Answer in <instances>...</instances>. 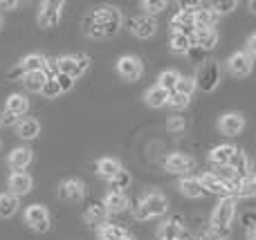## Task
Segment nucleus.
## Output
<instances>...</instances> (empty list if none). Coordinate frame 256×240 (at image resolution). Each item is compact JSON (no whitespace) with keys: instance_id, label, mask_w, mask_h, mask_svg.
I'll list each match as a JSON object with an SVG mask.
<instances>
[{"instance_id":"1","label":"nucleus","mask_w":256,"mask_h":240,"mask_svg":"<svg viewBox=\"0 0 256 240\" xmlns=\"http://www.w3.org/2000/svg\"><path fill=\"white\" fill-rule=\"evenodd\" d=\"M122 25H124V16L117 7H97L92 9L90 13L84 16V34L88 38H112V36L120 34Z\"/></svg>"},{"instance_id":"2","label":"nucleus","mask_w":256,"mask_h":240,"mask_svg":"<svg viewBox=\"0 0 256 240\" xmlns=\"http://www.w3.org/2000/svg\"><path fill=\"white\" fill-rule=\"evenodd\" d=\"M234 218H236V200L232 196L220 198L212 214V218H209V232L216 234L220 240H227L232 236Z\"/></svg>"},{"instance_id":"3","label":"nucleus","mask_w":256,"mask_h":240,"mask_svg":"<svg viewBox=\"0 0 256 240\" xmlns=\"http://www.w3.org/2000/svg\"><path fill=\"white\" fill-rule=\"evenodd\" d=\"M168 211V200L166 196H162L160 191H150L137 202V207L132 209L135 220H153V218H162Z\"/></svg>"},{"instance_id":"4","label":"nucleus","mask_w":256,"mask_h":240,"mask_svg":"<svg viewBox=\"0 0 256 240\" xmlns=\"http://www.w3.org/2000/svg\"><path fill=\"white\" fill-rule=\"evenodd\" d=\"M52 70L56 72V74L70 76V79L76 83V81L90 70V56L88 54H66V56L54 58Z\"/></svg>"},{"instance_id":"5","label":"nucleus","mask_w":256,"mask_h":240,"mask_svg":"<svg viewBox=\"0 0 256 240\" xmlns=\"http://www.w3.org/2000/svg\"><path fill=\"white\" fill-rule=\"evenodd\" d=\"M194 83L196 90H200V92H214L220 85V65L216 61L202 63L194 76Z\"/></svg>"},{"instance_id":"6","label":"nucleus","mask_w":256,"mask_h":240,"mask_svg":"<svg viewBox=\"0 0 256 240\" xmlns=\"http://www.w3.org/2000/svg\"><path fill=\"white\" fill-rule=\"evenodd\" d=\"M63 9H66L63 0H45V2L38 4V16H36V20H38V25L43 27V29H52V27H56L58 22H61Z\"/></svg>"},{"instance_id":"7","label":"nucleus","mask_w":256,"mask_h":240,"mask_svg":"<svg viewBox=\"0 0 256 240\" xmlns=\"http://www.w3.org/2000/svg\"><path fill=\"white\" fill-rule=\"evenodd\" d=\"M25 225L32 229V232H38V234L50 232L52 216H50L48 207L45 205H30L25 209Z\"/></svg>"},{"instance_id":"8","label":"nucleus","mask_w":256,"mask_h":240,"mask_svg":"<svg viewBox=\"0 0 256 240\" xmlns=\"http://www.w3.org/2000/svg\"><path fill=\"white\" fill-rule=\"evenodd\" d=\"M115 67H117V74H120L124 81H130V83L137 79H142V74H144V63H142V58L132 56V54L120 56L115 63Z\"/></svg>"},{"instance_id":"9","label":"nucleus","mask_w":256,"mask_h":240,"mask_svg":"<svg viewBox=\"0 0 256 240\" xmlns=\"http://www.w3.org/2000/svg\"><path fill=\"white\" fill-rule=\"evenodd\" d=\"M158 240H189V232L184 227V220L180 216L164 220L158 227Z\"/></svg>"},{"instance_id":"10","label":"nucleus","mask_w":256,"mask_h":240,"mask_svg":"<svg viewBox=\"0 0 256 240\" xmlns=\"http://www.w3.org/2000/svg\"><path fill=\"white\" fill-rule=\"evenodd\" d=\"M164 169L173 175L186 178V175L196 169V160L191 155H184V153H171V155L164 160Z\"/></svg>"},{"instance_id":"11","label":"nucleus","mask_w":256,"mask_h":240,"mask_svg":"<svg viewBox=\"0 0 256 240\" xmlns=\"http://www.w3.org/2000/svg\"><path fill=\"white\" fill-rule=\"evenodd\" d=\"M128 29H130L132 36H137V38H153L155 31H158V22H155V18L146 16V13H142V16H132L130 20H128Z\"/></svg>"},{"instance_id":"12","label":"nucleus","mask_w":256,"mask_h":240,"mask_svg":"<svg viewBox=\"0 0 256 240\" xmlns=\"http://www.w3.org/2000/svg\"><path fill=\"white\" fill-rule=\"evenodd\" d=\"M58 198L66 202H81L86 198V182L76 178H68L58 184Z\"/></svg>"},{"instance_id":"13","label":"nucleus","mask_w":256,"mask_h":240,"mask_svg":"<svg viewBox=\"0 0 256 240\" xmlns=\"http://www.w3.org/2000/svg\"><path fill=\"white\" fill-rule=\"evenodd\" d=\"M198 182L204 189V193H214V196H220V198H227V196L234 198V189L222 182L216 173H202L198 178Z\"/></svg>"},{"instance_id":"14","label":"nucleus","mask_w":256,"mask_h":240,"mask_svg":"<svg viewBox=\"0 0 256 240\" xmlns=\"http://www.w3.org/2000/svg\"><path fill=\"white\" fill-rule=\"evenodd\" d=\"M245 128V117L240 112H225V115L218 119V130H220L225 137H238Z\"/></svg>"},{"instance_id":"15","label":"nucleus","mask_w":256,"mask_h":240,"mask_svg":"<svg viewBox=\"0 0 256 240\" xmlns=\"http://www.w3.org/2000/svg\"><path fill=\"white\" fill-rule=\"evenodd\" d=\"M7 187H9V193H12V196L22 198V196H27V193L32 191V187H34V180H32V175L25 173V171H16V173L9 175Z\"/></svg>"},{"instance_id":"16","label":"nucleus","mask_w":256,"mask_h":240,"mask_svg":"<svg viewBox=\"0 0 256 240\" xmlns=\"http://www.w3.org/2000/svg\"><path fill=\"white\" fill-rule=\"evenodd\" d=\"M252 65H254V61L245 52H234L227 58V70L234 76H238V79H245V76L252 74Z\"/></svg>"},{"instance_id":"17","label":"nucleus","mask_w":256,"mask_h":240,"mask_svg":"<svg viewBox=\"0 0 256 240\" xmlns=\"http://www.w3.org/2000/svg\"><path fill=\"white\" fill-rule=\"evenodd\" d=\"M191 40H194L196 47L204 49V52H212L218 45V31L216 27H196L194 34H191Z\"/></svg>"},{"instance_id":"18","label":"nucleus","mask_w":256,"mask_h":240,"mask_svg":"<svg viewBox=\"0 0 256 240\" xmlns=\"http://www.w3.org/2000/svg\"><path fill=\"white\" fill-rule=\"evenodd\" d=\"M50 70V58L45 56V54H27L25 58L20 61V65H18V72L20 74H30V72H48Z\"/></svg>"},{"instance_id":"19","label":"nucleus","mask_w":256,"mask_h":240,"mask_svg":"<svg viewBox=\"0 0 256 240\" xmlns=\"http://www.w3.org/2000/svg\"><path fill=\"white\" fill-rule=\"evenodd\" d=\"M227 166H230V169L238 175V180H245V178H250V175H254L252 160L248 157V153L238 151V148H236V153L232 155V160H230V164H227Z\"/></svg>"},{"instance_id":"20","label":"nucleus","mask_w":256,"mask_h":240,"mask_svg":"<svg viewBox=\"0 0 256 240\" xmlns=\"http://www.w3.org/2000/svg\"><path fill=\"white\" fill-rule=\"evenodd\" d=\"M32 148H27V146H16L12 153H9V157H7V164H9V169L16 173V171H25L27 166L32 164Z\"/></svg>"},{"instance_id":"21","label":"nucleus","mask_w":256,"mask_h":240,"mask_svg":"<svg viewBox=\"0 0 256 240\" xmlns=\"http://www.w3.org/2000/svg\"><path fill=\"white\" fill-rule=\"evenodd\" d=\"M27 110H30V99H27L25 94H20V92L9 94L7 101H4V112H9V115L16 117V119L25 117Z\"/></svg>"},{"instance_id":"22","label":"nucleus","mask_w":256,"mask_h":240,"mask_svg":"<svg viewBox=\"0 0 256 240\" xmlns=\"http://www.w3.org/2000/svg\"><path fill=\"white\" fill-rule=\"evenodd\" d=\"M14 128H16L18 137L25 139V142H30V139H36L40 135V124L36 119H32V117H20V119L14 124Z\"/></svg>"},{"instance_id":"23","label":"nucleus","mask_w":256,"mask_h":240,"mask_svg":"<svg viewBox=\"0 0 256 240\" xmlns=\"http://www.w3.org/2000/svg\"><path fill=\"white\" fill-rule=\"evenodd\" d=\"M108 211H106V207H104V202H90L88 205V209H86V214H84V218H86V223L90 225V227H102L104 223H108Z\"/></svg>"},{"instance_id":"24","label":"nucleus","mask_w":256,"mask_h":240,"mask_svg":"<svg viewBox=\"0 0 256 240\" xmlns=\"http://www.w3.org/2000/svg\"><path fill=\"white\" fill-rule=\"evenodd\" d=\"M236 153V146H232V144H220V146H214L212 151H209V162H212L216 169H222V166L230 164L232 155Z\"/></svg>"},{"instance_id":"25","label":"nucleus","mask_w":256,"mask_h":240,"mask_svg":"<svg viewBox=\"0 0 256 240\" xmlns=\"http://www.w3.org/2000/svg\"><path fill=\"white\" fill-rule=\"evenodd\" d=\"M104 207H106L108 214H124L128 207H130V200H128L126 193H112V191H108L106 198H104Z\"/></svg>"},{"instance_id":"26","label":"nucleus","mask_w":256,"mask_h":240,"mask_svg":"<svg viewBox=\"0 0 256 240\" xmlns=\"http://www.w3.org/2000/svg\"><path fill=\"white\" fill-rule=\"evenodd\" d=\"M178 189H180L182 196L191 198V200H198V198L204 196V189L200 187L198 178H191V175H186V178H180V182H178Z\"/></svg>"},{"instance_id":"27","label":"nucleus","mask_w":256,"mask_h":240,"mask_svg":"<svg viewBox=\"0 0 256 240\" xmlns=\"http://www.w3.org/2000/svg\"><path fill=\"white\" fill-rule=\"evenodd\" d=\"M122 169H124V166H122V162L115 160V157H102V160L97 162V166H94L97 175H99V178H104V180H110L112 175H117Z\"/></svg>"},{"instance_id":"28","label":"nucleus","mask_w":256,"mask_h":240,"mask_svg":"<svg viewBox=\"0 0 256 240\" xmlns=\"http://www.w3.org/2000/svg\"><path fill=\"white\" fill-rule=\"evenodd\" d=\"M18 209H20V198L12 196V193H0V218H14Z\"/></svg>"},{"instance_id":"29","label":"nucleus","mask_w":256,"mask_h":240,"mask_svg":"<svg viewBox=\"0 0 256 240\" xmlns=\"http://www.w3.org/2000/svg\"><path fill=\"white\" fill-rule=\"evenodd\" d=\"M216 22H218V16L212 11V7L198 4V9L194 11V27H214Z\"/></svg>"},{"instance_id":"30","label":"nucleus","mask_w":256,"mask_h":240,"mask_svg":"<svg viewBox=\"0 0 256 240\" xmlns=\"http://www.w3.org/2000/svg\"><path fill=\"white\" fill-rule=\"evenodd\" d=\"M166 101H168V92L162 90L160 85H153V88H148L144 92V103L150 108H164Z\"/></svg>"},{"instance_id":"31","label":"nucleus","mask_w":256,"mask_h":240,"mask_svg":"<svg viewBox=\"0 0 256 240\" xmlns=\"http://www.w3.org/2000/svg\"><path fill=\"white\" fill-rule=\"evenodd\" d=\"M48 72H30V74H22V85H25L27 92H38L43 90L45 81H48Z\"/></svg>"},{"instance_id":"32","label":"nucleus","mask_w":256,"mask_h":240,"mask_svg":"<svg viewBox=\"0 0 256 240\" xmlns=\"http://www.w3.org/2000/svg\"><path fill=\"white\" fill-rule=\"evenodd\" d=\"M126 229L122 225H115V223H104L102 227H97V238L99 240H120L126 236Z\"/></svg>"},{"instance_id":"33","label":"nucleus","mask_w":256,"mask_h":240,"mask_svg":"<svg viewBox=\"0 0 256 240\" xmlns=\"http://www.w3.org/2000/svg\"><path fill=\"white\" fill-rule=\"evenodd\" d=\"M168 45H171V52H173V54H182V56H186V52L194 47V40H191V36L176 34V31H171Z\"/></svg>"},{"instance_id":"34","label":"nucleus","mask_w":256,"mask_h":240,"mask_svg":"<svg viewBox=\"0 0 256 240\" xmlns=\"http://www.w3.org/2000/svg\"><path fill=\"white\" fill-rule=\"evenodd\" d=\"M130 173H128L126 169H122L117 175H112L110 180H108V184H110V191L112 193H126V189H130Z\"/></svg>"},{"instance_id":"35","label":"nucleus","mask_w":256,"mask_h":240,"mask_svg":"<svg viewBox=\"0 0 256 240\" xmlns=\"http://www.w3.org/2000/svg\"><path fill=\"white\" fill-rule=\"evenodd\" d=\"M256 193V180L254 175H250V178L240 180L238 184H236V191H234V200L238 198V200H243V198H252Z\"/></svg>"},{"instance_id":"36","label":"nucleus","mask_w":256,"mask_h":240,"mask_svg":"<svg viewBox=\"0 0 256 240\" xmlns=\"http://www.w3.org/2000/svg\"><path fill=\"white\" fill-rule=\"evenodd\" d=\"M180 76H182V74H180L178 70H164L162 74L158 76V85H160L162 90H166L168 94H171L173 88H176V83L180 81Z\"/></svg>"},{"instance_id":"37","label":"nucleus","mask_w":256,"mask_h":240,"mask_svg":"<svg viewBox=\"0 0 256 240\" xmlns=\"http://www.w3.org/2000/svg\"><path fill=\"white\" fill-rule=\"evenodd\" d=\"M173 92H176V94H182V97H191V94L196 92V83H194V79H191V76H180V81L176 83Z\"/></svg>"},{"instance_id":"38","label":"nucleus","mask_w":256,"mask_h":240,"mask_svg":"<svg viewBox=\"0 0 256 240\" xmlns=\"http://www.w3.org/2000/svg\"><path fill=\"white\" fill-rule=\"evenodd\" d=\"M166 7H168L166 0H144V2H142V9H144L146 16H150V18H153L155 13H162Z\"/></svg>"},{"instance_id":"39","label":"nucleus","mask_w":256,"mask_h":240,"mask_svg":"<svg viewBox=\"0 0 256 240\" xmlns=\"http://www.w3.org/2000/svg\"><path fill=\"white\" fill-rule=\"evenodd\" d=\"M40 94H43L45 99H58V97H61V88H58V83H56V79H54V74L48 76V81H45V85H43V90H40Z\"/></svg>"},{"instance_id":"40","label":"nucleus","mask_w":256,"mask_h":240,"mask_svg":"<svg viewBox=\"0 0 256 240\" xmlns=\"http://www.w3.org/2000/svg\"><path fill=\"white\" fill-rule=\"evenodd\" d=\"M209 7H212V11L220 18V16H225V13L234 11V9L238 7V2H236V0H222V2H214V4H209Z\"/></svg>"},{"instance_id":"41","label":"nucleus","mask_w":256,"mask_h":240,"mask_svg":"<svg viewBox=\"0 0 256 240\" xmlns=\"http://www.w3.org/2000/svg\"><path fill=\"white\" fill-rule=\"evenodd\" d=\"M191 103V97H182V94H176V92H171L168 94V101H166V106H171L173 110H184L186 106Z\"/></svg>"},{"instance_id":"42","label":"nucleus","mask_w":256,"mask_h":240,"mask_svg":"<svg viewBox=\"0 0 256 240\" xmlns=\"http://www.w3.org/2000/svg\"><path fill=\"white\" fill-rule=\"evenodd\" d=\"M186 58H189L191 63H207V58H209V52H204V49H200V47H191L189 52H186Z\"/></svg>"},{"instance_id":"43","label":"nucleus","mask_w":256,"mask_h":240,"mask_svg":"<svg viewBox=\"0 0 256 240\" xmlns=\"http://www.w3.org/2000/svg\"><path fill=\"white\" fill-rule=\"evenodd\" d=\"M54 79H56L58 88H61V94L70 92V90H72V88H74V81H72V79H70V76H66V74H56V72H54Z\"/></svg>"},{"instance_id":"44","label":"nucleus","mask_w":256,"mask_h":240,"mask_svg":"<svg viewBox=\"0 0 256 240\" xmlns=\"http://www.w3.org/2000/svg\"><path fill=\"white\" fill-rule=\"evenodd\" d=\"M184 126H186V121H184V117H171V119L166 121V130H171V133H182L184 130Z\"/></svg>"},{"instance_id":"45","label":"nucleus","mask_w":256,"mask_h":240,"mask_svg":"<svg viewBox=\"0 0 256 240\" xmlns=\"http://www.w3.org/2000/svg\"><path fill=\"white\" fill-rule=\"evenodd\" d=\"M245 54H248V56L254 61V56H256V34H250V38H248V49H245Z\"/></svg>"},{"instance_id":"46","label":"nucleus","mask_w":256,"mask_h":240,"mask_svg":"<svg viewBox=\"0 0 256 240\" xmlns=\"http://www.w3.org/2000/svg\"><path fill=\"white\" fill-rule=\"evenodd\" d=\"M18 0H0V9H2V11H12V9H16L18 7Z\"/></svg>"},{"instance_id":"47","label":"nucleus","mask_w":256,"mask_h":240,"mask_svg":"<svg viewBox=\"0 0 256 240\" xmlns=\"http://www.w3.org/2000/svg\"><path fill=\"white\" fill-rule=\"evenodd\" d=\"M16 121H18V119H16V117H12L9 112H4V115L0 117V126H14Z\"/></svg>"},{"instance_id":"48","label":"nucleus","mask_w":256,"mask_h":240,"mask_svg":"<svg viewBox=\"0 0 256 240\" xmlns=\"http://www.w3.org/2000/svg\"><path fill=\"white\" fill-rule=\"evenodd\" d=\"M196 240H220V238H218L216 234H212V232L207 229V232H202V234H200V236L196 238Z\"/></svg>"},{"instance_id":"49","label":"nucleus","mask_w":256,"mask_h":240,"mask_svg":"<svg viewBox=\"0 0 256 240\" xmlns=\"http://www.w3.org/2000/svg\"><path fill=\"white\" fill-rule=\"evenodd\" d=\"M120 240H135V238H132L130 234H126V236H124V238H120Z\"/></svg>"},{"instance_id":"50","label":"nucleus","mask_w":256,"mask_h":240,"mask_svg":"<svg viewBox=\"0 0 256 240\" xmlns=\"http://www.w3.org/2000/svg\"><path fill=\"white\" fill-rule=\"evenodd\" d=\"M2 27H4V22H2V16H0V29H2Z\"/></svg>"}]
</instances>
